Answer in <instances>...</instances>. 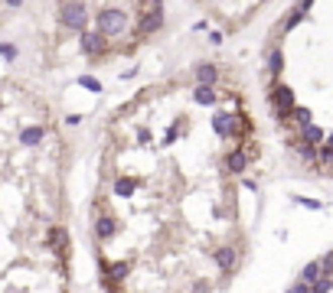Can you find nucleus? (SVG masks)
Listing matches in <instances>:
<instances>
[{"label": "nucleus", "mask_w": 333, "mask_h": 293, "mask_svg": "<svg viewBox=\"0 0 333 293\" xmlns=\"http://www.w3.org/2000/svg\"><path fill=\"white\" fill-rule=\"evenodd\" d=\"M261 134L222 62H193L108 114L88 202L101 293H222L248 257Z\"/></svg>", "instance_id": "nucleus-1"}, {"label": "nucleus", "mask_w": 333, "mask_h": 293, "mask_svg": "<svg viewBox=\"0 0 333 293\" xmlns=\"http://www.w3.org/2000/svg\"><path fill=\"white\" fill-rule=\"evenodd\" d=\"M0 293H72L69 140L52 101L0 79Z\"/></svg>", "instance_id": "nucleus-2"}, {"label": "nucleus", "mask_w": 333, "mask_h": 293, "mask_svg": "<svg viewBox=\"0 0 333 293\" xmlns=\"http://www.w3.org/2000/svg\"><path fill=\"white\" fill-rule=\"evenodd\" d=\"M261 92L294 166L333 179V4H291L274 20Z\"/></svg>", "instance_id": "nucleus-3"}, {"label": "nucleus", "mask_w": 333, "mask_h": 293, "mask_svg": "<svg viewBox=\"0 0 333 293\" xmlns=\"http://www.w3.org/2000/svg\"><path fill=\"white\" fill-rule=\"evenodd\" d=\"M56 49L85 65H105L111 59L137 52L163 30V4H69L52 7Z\"/></svg>", "instance_id": "nucleus-4"}]
</instances>
